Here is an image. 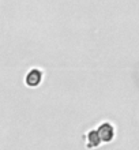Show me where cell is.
Here are the masks:
<instances>
[{
    "instance_id": "cell-3",
    "label": "cell",
    "mask_w": 139,
    "mask_h": 150,
    "mask_svg": "<svg viewBox=\"0 0 139 150\" xmlns=\"http://www.w3.org/2000/svg\"><path fill=\"white\" fill-rule=\"evenodd\" d=\"M99 143H101V139H99L97 131L95 130L89 131V134H87V147H95V146H98Z\"/></svg>"
},
{
    "instance_id": "cell-2",
    "label": "cell",
    "mask_w": 139,
    "mask_h": 150,
    "mask_svg": "<svg viewBox=\"0 0 139 150\" xmlns=\"http://www.w3.org/2000/svg\"><path fill=\"white\" fill-rule=\"evenodd\" d=\"M41 76H42V74L38 70H32L26 76V83L29 86H37L41 82Z\"/></svg>"
},
{
    "instance_id": "cell-1",
    "label": "cell",
    "mask_w": 139,
    "mask_h": 150,
    "mask_svg": "<svg viewBox=\"0 0 139 150\" xmlns=\"http://www.w3.org/2000/svg\"><path fill=\"white\" fill-rule=\"evenodd\" d=\"M95 131H97L101 142H111L112 139H113V137H115V127L112 126L109 122L101 123L99 127Z\"/></svg>"
}]
</instances>
